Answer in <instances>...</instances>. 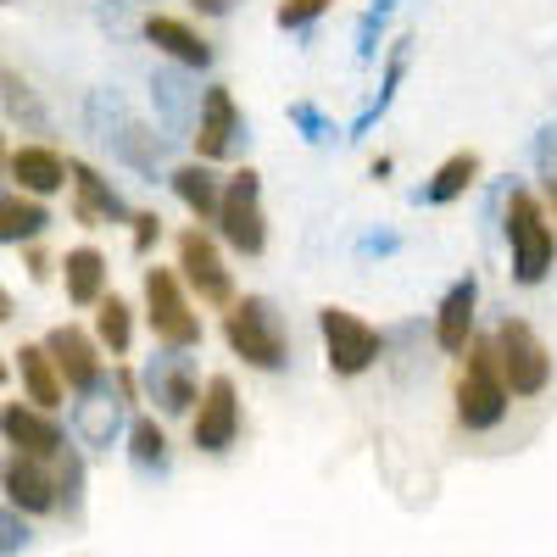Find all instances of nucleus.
<instances>
[{"label":"nucleus","instance_id":"obj_1","mask_svg":"<svg viewBox=\"0 0 557 557\" xmlns=\"http://www.w3.org/2000/svg\"><path fill=\"white\" fill-rule=\"evenodd\" d=\"M451 407H457V424L469 430V435L502 430V418H507V407H513V396H507V385H502V362H496V341L491 335L462 351L457 385H451Z\"/></svg>","mask_w":557,"mask_h":557},{"label":"nucleus","instance_id":"obj_2","mask_svg":"<svg viewBox=\"0 0 557 557\" xmlns=\"http://www.w3.org/2000/svg\"><path fill=\"white\" fill-rule=\"evenodd\" d=\"M223 341L246 368L257 374H278L290 362V330H285V312H278L268 296H240L235 307L223 312Z\"/></svg>","mask_w":557,"mask_h":557},{"label":"nucleus","instance_id":"obj_3","mask_svg":"<svg viewBox=\"0 0 557 557\" xmlns=\"http://www.w3.org/2000/svg\"><path fill=\"white\" fill-rule=\"evenodd\" d=\"M502 228H507V262H513L507 273H513V285L535 290L557 262V228H552L546 207L535 201V190H507Z\"/></svg>","mask_w":557,"mask_h":557},{"label":"nucleus","instance_id":"obj_4","mask_svg":"<svg viewBox=\"0 0 557 557\" xmlns=\"http://www.w3.org/2000/svg\"><path fill=\"white\" fill-rule=\"evenodd\" d=\"M318 341H323V362L335 380H362L368 368H380L385 357V335L368 318H357L351 307H318Z\"/></svg>","mask_w":557,"mask_h":557},{"label":"nucleus","instance_id":"obj_5","mask_svg":"<svg viewBox=\"0 0 557 557\" xmlns=\"http://www.w3.org/2000/svg\"><path fill=\"white\" fill-rule=\"evenodd\" d=\"M146 323L162 351H196L201 346V312L184 290L178 268H146Z\"/></svg>","mask_w":557,"mask_h":557},{"label":"nucleus","instance_id":"obj_6","mask_svg":"<svg viewBox=\"0 0 557 557\" xmlns=\"http://www.w3.org/2000/svg\"><path fill=\"white\" fill-rule=\"evenodd\" d=\"M84 117H89V128H96V139H107V146H112L128 168H139L146 178H157L168 139H162V134H151L146 123H139V117L112 96V89H96V96H89V107H84Z\"/></svg>","mask_w":557,"mask_h":557},{"label":"nucleus","instance_id":"obj_7","mask_svg":"<svg viewBox=\"0 0 557 557\" xmlns=\"http://www.w3.org/2000/svg\"><path fill=\"white\" fill-rule=\"evenodd\" d=\"M218 235L228 251L262 257L268 251V212H262V173L240 168L223 178V201H218Z\"/></svg>","mask_w":557,"mask_h":557},{"label":"nucleus","instance_id":"obj_8","mask_svg":"<svg viewBox=\"0 0 557 557\" xmlns=\"http://www.w3.org/2000/svg\"><path fill=\"white\" fill-rule=\"evenodd\" d=\"M491 341H496V362H502L507 396H541L552 385V351H546V341L530 330L524 318H502Z\"/></svg>","mask_w":557,"mask_h":557},{"label":"nucleus","instance_id":"obj_9","mask_svg":"<svg viewBox=\"0 0 557 557\" xmlns=\"http://www.w3.org/2000/svg\"><path fill=\"white\" fill-rule=\"evenodd\" d=\"M178 278H184V290H196L207 307H235V273H228L223 262V246L207 235V228H184L178 235Z\"/></svg>","mask_w":557,"mask_h":557},{"label":"nucleus","instance_id":"obj_10","mask_svg":"<svg viewBox=\"0 0 557 557\" xmlns=\"http://www.w3.org/2000/svg\"><path fill=\"white\" fill-rule=\"evenodd\" d=\"M240 424H246V412H240V391L228 374H212L201 385V401L190 412V446L207 451V457H223L228 446L240 441Z\"/></svg>","mask_w":557,"mask_h":557},{"label":"nucleus","instance_id":"obj_11","mask_svg":"<svg viewBox=\"0 0 557 557\" xmlns=\"http://www.w3.org/2000/svg\"><path fill=\"white\" fill-rule=\"evenodd\" d=\"M0 496H7L12 513L45 519V513H62V496H57V462H39L23 451L0 457Z\"/></svg>","mask_w":557,"mask_h":557},{"label":"nucleus","instance_id":"obj_12","mask_svg":"<svg viewBox=\"0 0 557 557\" xmlns=\"http://www.w3.org/2000/svg\"><path fill=\"white\" fill-rule=\"evenodd\" d=\"M196 162H223V157H235L240 151V139H251L246 134V117H240V107H235V89L228 84H207V96H201V117H196Z\"/></svg>","mask_w":557,"mask_h":557},{"label":"nucleus","instance_id":"obj_13","mask_svg":"<svg viewBox=\"0 0 557 557\" xmlns=\"http://www.w3.org/2000/svg\"><path fill=\"white\" fill-rule=\"evenodd\" d=\"M39 346L51 351L57 374H62V385H67L73 396H89V391H101V385H107V362H101V346H96V335H84L78 323H57V330L45 335Z\"/></svg>","mask_w":557,"mask_h":557},{"label":"nucleus","instance_id":"obj_14","mask_svg":"<svg viewBox=\"0 0 557 557\" xmlns=\"http://www.w3.org/2000/svg\"><path fill=\"white\" fill-rule=\"evenodd\" d=\"M0 435H7L12 451L39 457V462H57L67 451V430L57 424V412H39L28 401H7V407H0Z\"/></svg>","mask_w":557,"mask_h":557},{"label":"nucleus","instance_id":"obj_15","mask_svg":"<svg viewBox=\"0 0 557 557\" xmlns=\"http://www.w3.org/2000/svg\"><path fill=\"white\" fill-rule=\"evenodd\" d=\"M139 391H146L168 418H184V412H196V401H201V374H196V362L184 351H162V357H151L146 385Z\"/></svg>","mask_w":557,"mask_h":557},{"label":"nucleus","instance_id":"obj_16","mask_svg":"<svg viewBox=\"0 0 557 557\" xmlns=\"http://www.w3.org/2000/svg\"><path fill=\"white\" fill-rule=\"evenodd\" d=\"M474 312H480V273H462L446 285V296L435 307V346L446 357H462L474 346Z\"/></svg>","mask_w":557,"mask_h":557},{"label":"nucleus","instance_id":"obj_17","mask_svg":"<svg viewBox=\"0 0 557 557\" xmlns=\"http://www.w3.org/2000/svg\"><path fill=\"white\" fill-rule=\"evenodd\" d=\"M67 184H73V223L101 228V223H128V201L112 190V178H101L89 162H67Z\"/></svg>","mask_w":557,"mask_h":557},{"label":"nucleus","instance_id":"obj_18","mask_svg":"<svg viewBox=\"0 0 557 557\" xmlns=\"http://www.w3.org/2000/svg\"><path fill=\"white\" fill-rule=\"evenodd\" d=\"M139 34H146L157 51L173 62V67H184V73H207L212 67V45L184 23V17H168V12H151L146 23H139Z\"/></svg>","mask_w":557,"mask_h":557},{"label":"nucleus","instance_id":"obj_19","mask_svg":"<svg viewBox=\"0 0 557 557\" xmlns=\"http://www.w3.org/2000/svg\"><path fill=\"white\" fill-rule=\"evenodd\" d=\"M123 396H117V385L107 380L101 391H89V396H78L73 401V435L84 441V446H96V451H107L117 435H123Z\"/></svg>","mask_w":557,"mask_h":557},{"label":"nucleus","instance_id":"obj_20","mask_svg":"<svg viewBox=\"0 0 557 557\" xmlns=\"http://www.w3.org/2000/svg\"><path fill=\"white\" fill-rule=\"evenodd\" d=\"M7 173H12V184L23 196L45 201L67 184V157L57 146H17V151H7Z\"/></svg>","mask_w":557,"mask_h":557},{"label":"nucleus","instance_id":"obj_21","mask_svg":"<svg viewBox=\"0 0 557 557\" xmlns=\"http://www.w3.org/2000/svg\"><path fill=\"white\" fill-rule=\"evenodd\" d=\"M407 67H412V34H401V39H391L385 45V67H380V89L362 101V112L351 117V128H346V139H362V134H374V123L391 112V101H396V89L407 84Z\"/></svg>","mask_w":557,"mask_h":557},{"label":"nucleus","instance_id":"obj_22","mask_svg":"<svg viewBox=\"0 0 557 557\" xmlns=\"http://www.w3.org/2000/svg\"><path fill=\"white\" fill-rule=\"evenodd\" d=\"M480 151H451L424 184L412 190V207H451V201H462L480 184Z\"/></svg>","mask_w":557,"mask_h":557},{"label":"nucleus","instance_id":"obj_23","mask_svg":"<svg viewBox=\"0 0 557 557\" xmlns=\"http://www.w3.org/2000/svg\"><path fill=\"white\" fill-rule=\"evenodd\" d=\"M107 257L96 246H73L62 257V285H67V301L73 307H101L107 301Z\"/></svg>","mask_w":557,"mask_h":557},{"label":"nucleus","instance_id":"obj_24","mask_svg":"<svg viewBox=\"0 0 557 557\" xmlns=\"http://www.w3.org/2000/svg\"><path fill=\"white\" fill-rule=\"evenodd\" d=\"M173 196L184 201V212H190L196 223H218V201H223V178L207 168V162H184L168 173Z\"/></svg>","mask_w":557,"mask_h":557},{"label":"nucleus","instance_id":"obj_25","mask_svg":"<svg viewBox=\"0 0 557 557\" xmlns=\"http://www.w3.org/2000/svg\"><path fill=\"white\" fill-rule=\"evenodd\" d=\"M17 374H23L28 407H39V412H57L62 407L67 385H62V374H57V362H51V351H45V346H17Z\"/></svg>","mask_w":557,"mask_h":557},{"label":"nucleus","instance_id":"obj_26","mask_svg":"<svg viewBox=\"0 0 557 557\" xmlns=\"http://www.w3.org/2000/svg\"><path fill=\"white\" fill-rule=\"evenodd\" d=\"M45 228H51V212H45V201H34V196H23V190L0 196V246H34Z\"/></svg>","mask_w":557,"mask_h":557},{"label":"nucleus","instance_id":"obj_27","mask_svg":"<svg viewBox=\"0 0 557 557\" xmlns=\"http://www.w3.org/2000/svg\"><path fill=\"white\" fill-rule=\"evenodd\" d=\"M151 96H157V112L168 128H190L196 134V117H201V89L184 84V73H157L151 78Z\"/></svg>","mask_w":557,"mask_h":557},{"label":"nucleus","instance_id":"obj_28","mask_svg":"<svg viewBox=\"0 0 557 557\" xmlns=\"http://www.w3.org/2000/svg\"><path fill=\"white\" fill-rule=\"evenodd\" d=\"M128 457H134L139 474H168V430L151 412H139L128 424Z\"/></svg>","mask_w":557,"mask_h":557},{"label":"nucleus","instance_id":"obj_29","mask_svg":"<svg viewBox=\"0 0 557 557\" xmlns=\"http://www.w3.org/2000/svg\"><path fill=\"white\" fill-rule=\"evenodd\" d=\"M96 346L112 351V357H128V346H134V307L123 296H107L96 307Z\"/></svg>","mask_w":557,"mask_h":557},{"label":"nucleus","instance_id":"obj_30","mask_svg":"<svg viewBox=\"0 0 557 557\" xmlns=\"http://www.w3.org/2000/svg\"><path fill=\"white\" fill-rule=\"evenodd\" d=\"M0 107H7L17 123H28V128H51V117H45V107H39V96L28 89V78H17L12 67H0Z\"/></svg>","mask_w":557,"mask_h":557},{"label":"nucleus","instance_id":"obj_31","mask_svg":"<svg viewBox=\"0 0 557 557\" xmlns=\"http://www.w3.org/2000/svg\"><path fill=\"white\" fill-rule=\"evenodd\" d=\"M57 496H62V513L67 519L84 513V457H78V446H67L57 457Z\"/></svg>","mask_w":557,"mask_h":557},{"label":"nucleus","instance_id":"obj_32","mask_svg":"<svg viewBox=\"0 0 557 557\" xmlns=\"http://www.w3.org/2000/svg\"><path fill=\"white\" fill-rule=\"evenodd\" d=\"M330 7H335V0H278V7H273V23L285 28V34H307L312 23L330 17Z\"/></svg>","mask_w":557,"mask_h":557},{"label":"nucleus","instance_id":"obj_33","mask_svg":"<svg viewBox=\"0 0 557 557\" xmlns=\"http://www.w3.org/2000/svg\"><path fill=\"white\" fill-rule=\"evenodd\" d=\"M290 128L307 139V146H330V139L341 134V128H335V117H323L312 101H290Z\"/></svg>","mask_w":557,"mask_h":557},{"label":"nucleus","instance_id":"obj_34","mask_svg":"<svg viewBox=\"0 0 557 557\" xmlns=\"http://www.w3.org/2000/svg\"><path fill=\"white\" fill-rule=\"evenodd\" d=\"M385 12H362L357 17V62H374L380 57V39H385Z\"/></svg>","mask_w":557,"mask_h":557},{"label":"nucleus","instance_id":"obj_35","mask_svg":"<svg viewBox=\"0 0 557 557\" xmlns=\"http://www.w3.org/2000/svg\"><path fill=\"white\" fill-rule=\"evenodd\" d=\"M157 240H162V218H157V212H134V218H128V246H134V257H151Z\"/></svg>","mask_w":557,"mask_h":557},{"label":"nucleus","instance_id":"obj_36","mask_svg":"<svg viewBox=\"0 0 557 557\" xmlns=\"http://www.w3.org/2000/svg\"><path fill=\"white\" fill-rule=\"evenodd\" d=\"M535 168H541V178H546V184L557 178V123L535 134Z\"/></svg>","mask_w":557,"mask_h":557},{"label":"nucleus","instance_id":"obj_37","mask_svg":"<svg viewBox=\"0 0 557 557\" xmlns=\"http://www.w3.org/2000/svg\"><path fill=\"white\" fill-rule=\"evenodd\" d=\"M28 546V530H23V513L0 507V552H23Z\"/></svg>","mask_w":557,"mask_h":557},{"label":"nucleus","instance_id":"obj_38","mask_svg":"<svg viewBox=\"0 0 557 557\" xmlns=\"http://www.w3.org/2000/svg\"><path fill=\"white\" fill-rule=\"evenodd\" d=\"M112 385L123 401H139V380H134V368H112Z\"/></svg>","mask_w":557,"mask_h":557},{"label":"nucleus","instance_id":"obj_39","mask_svg":"<svg viewBox=\"0 0 557 557\" xmlns=\"http://www.w3.org/2000/svg\"><path fill=\"white\" fill-rule=\"evenodd\" d=\"M190 7H196L201 17H228V12L240 7V0H190Z\"/></svg>","mask_w":557,"mask_h":557},{"label":"nucleus","instance_id":"obj_40","mask_svg":"<svg viewBox=\"0 0 557 557\" xmlns=\"http://www.w3.org/2000/svg\"><path fill=\"white\" fill-rule=\"evenodd\" d=\"M28 273L45 278V273H51V257H45V251H28Z\"/></svg>","mask_w":557,"mask_h":557},{"label":"nucleus","instance_id":"obj_41","mask_svg":"<svg viewBox=\"0 0 557 557\" xmlns=\"http://www.w3.org/2000/svg\"><path fill=\"white\" fill-rule=\"evenodd\" d=\"M368 12H385V17H391V12H396V0H368Z\"/></svg>","mask_w":557,"mask_h":557},{"label":"nucleus","instance_id":"obj_42","mask_svg":"<svg viewBox=\"0 0 557 557\" xmlns=\"http://www.w3.org/2000/svg\"><path fill=\"white\" fill-rule=\"evenodd\" d=\"M12 318V296H7V285H0V323Z\"/></svg>","mask_w":557,"mask_h":557},{"label":"nucleus","instance_id":"obj_43","mask_svg":"<svg viewBox=\"0 0 557 557\" xmlns=\"http://www.w3.org/2000/svg\"><path fill=\"white\" fill-rule=\"evenodd\" d=\"M546 196H552V212H557V178H552V184H546Z\"/></svg>","mask_w":557,"mask_h":557},{"label":"nucleus","instance_id":"obj_44","mask_svg":"<svg viewBox=\"0 0 557 557\" xmlns=\"http://www.w3.org/2000/svg\"><path fill=\"white\" fill-rule=\"evenodd\" d=\"M0 168H7V134H0Z\"/></svg>","mask_w":557,"mask_h":557},{"label":"nucleus","instance_id":"obj_45","mask_svg":"<svg viewBox=\"0 0 557 557\" xmlns=\"http://www.w3.org/2000/svg\"><path fill=\"white\" fill-rule=\"evenodd\" d=\"M7 374H12V368H7V362H0V385H7Z\"/></svg>","mask_w":557,"mask_h":557},{"label":"nucleus","instance_id":"obj_46","mask_svg":"<svg viewBox=\"0 0 557 557\" xmlns=\"http://www.w3.org/2000/svg\"><path fill=\"white\" fill-rule=\"evenodd\" d=\"M0 7H7V0H0Z\"/></svg>","mask_w":557,"mask_h":557}]
</instances>
